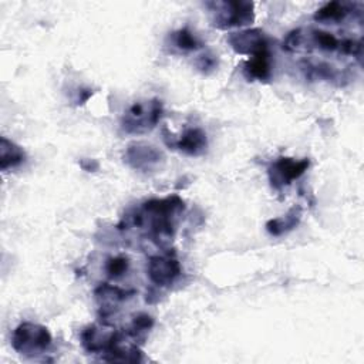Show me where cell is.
Listing matches in <instances>:
<instances>
[{"instance_id":"cell-22","label":"cell","mask_w":364,"mask_h":364,"mask_svg":"<svg viewBox=\"0 0 364 364\" xmlns=\"http://www.w3.org/2000/svg\"><path fill=\"white\" fill-rule=\"evenodd\" d=\"M91 95H92V91H91V90H81V91L78 92V100H77V102H78V104H84Z\"/></svg>"},{"instance_id":"cell-11","label":"cell","mask_w":364,"mask_h":364,"mask_svg":"<svg viewBox=\"0 0 364 364\" xmlns=\"http://www.w3.org/2000/svg\"><path fill=\"white\" fill-rule=\"evenodd\" d=\"M165 142L169 148L192 156L202 155L208 146L206 134L200 128H188L182 132L181 136L176 138L171 134H165Z\"/></svg>"},{"instance_id":"cell-18","label":"cell","mask_w":364,"mask_h":364,"mask_svg":"<svg viewBox=\"0 0 364 364\" xmlns=\"http://www.w3.org/2000/svg\"><path fill=\"white\" fill-rule=\"evenodd\" d=\"M152 326H154V318L145 313H141L132 318V323L127 330V334L134 340H144L146 333L152 328Z\"/></svg>"},{"instance_id":"cell-6","label":"cell","mask_w":364,"mask_h":364,"mask_svg":"<svg viewBox=\"0 0 364 364\" xmlns=\"http://www.w3.org/2000/svg\"><path fill=\"white\" fill-rule=\"evenodd\" d=\"M164 154L146 142H132L127 146L124 162L139 172H154L164 164Z\"/></svg>"},{"instance_id":"cell-12","label":"cell","mask_w":364,"mask_h":364,"mask_svg":"<svg viewBox=\"0 0 364 364\" xmlns=\"http://www.w3.org/2000/svg\"><path fill=\"white\" fill-rule=\"evenodd\" d=\"M95 299L100 304V309L102 310V316H108L117 309L124 300H127L131 294H134L132 290H124L118 286H112L109 283H102L95 289Z\"/></svg>"},{"instance_id":"cell-1","label":"cell","mask_w":364,"mask_h":364,"mask_svg":"<svg viewBox=\"0 0 364 364\" xmlns=\"http://www.w3.org/2000/svg\"><path fill=\"white\" fill-rule=\"evenodd\" d=\"M185 209V202L178 195H171L161 199H149L142 203L141 210L125 216V226L141 228L148 222V235L158 245H168L173 235L179 215Z\"/></svg>"},{"instance_id":"cell-3","label":"cell","mask_w":364,"mask_h":364,"mask_svg":"<svg viewBox=\"0 0 364 364\" xmlns=\"http://www.w3.org/2000/svg\"><path fill=\"white\" fill-rule=\"evenodd\" d=\"M205 6L209 9L212 26L220 30L245 27L255 20V4L252 1H208Z\"/></svg>"},{"instance_id":"cell-5","label":"cell","mask_w":364,"mask_h":364,"mask_svg":"<svg viewBox=\"0 0 364 364\" xmlns=\"http://www.w3.org/2000/svg\"><path fill=\"white\" fill-rule=\"evenodd\" d=\"M51 334L47 327L24 321L18 324L11 336V346L14 351L26 357H34L44 353L51 346Z\"/></svg>"},{"instance_id":"cell-15","label":"cell","mask_w":364,"mask_h":364,"mask_svg":"<svg viewBox=\"0 0 364 364\" xmlns=\"http://www.w3.org/2000/svg\"><path fill=\"white\" fill-rule=\"evenodd\" d=\"M24 159H26V154L21 146L7 139L6 136L0 138V169L1 171L16 168L20 164H23Z\"/></svg>"},{"instance_id":"cell-7","label":"cell","mask_w":364,"mask_h":364,"mask_svg":"<svg viewBox=\"0 0 364 364\" xmlns=\"http://www.w3.org/2000/svg\"><path fill=\"white\" fill-rule=\"evenodd\" d=\"M310 161L304 159H294L290 156H282L272 162L267 169L269 181L273 189L280 191L284 186H289L293 181L299 179L309 168Z\"/></svg>"},{"instance_id":"cell-2","label":"cell","mask_w":364,"mask_h":364,"mask_svg":"<svg viewBox=\"0 0 364 364\" xmlns=\"http://www.w3.org/2000/svg\"><path fill=\"white\" fill-rule=\"evenodd\" d=\"M283 48L289 53H296L301 50L317 48L324 53H338L343 55L360 58L363 51L361 40H354L351 37L340 38L334 33L327 30H309L307 33L301 28L290 31L283 43Z\"/></svg>"},{"instance_id":"cell-19","label":"cell","mask_w":364,"mask_h":364,"mask_svg":"<svg viewBox=\"0 0 364 364\" xmlns=\"http://www.w3.org/2000/svg\"><path fill=\"white\" fill-rule=\"evenodd\" d=\"M129 262L125 256H115L109 257L105 263V272L109 279H118L128 272Z\"/></svg>"},{"instance_id":"cell-13","label":"cell","mask_w":364,"mask_h":364,"mask_svg":"<svg viewBox=\"0 0 364 364\" xmlns=\"http://www.w3.org/2000/svg\"><path fill=\"white\" fill-rule=\"evenodd\" d=\"M243 74L249 80L267 81L272 77V54L270 50L250 57L243 65Z\"/></svg>"},{"instance_id":"cell-4","label":"cell","mask_w":364,"mask_h":364,"mask_svg":"<svg viewBox=\"0 0 364 364\" xmlns=\"http://www.w3.org/2000/svg\"><path fill=\"white\" fill-rule=\"evenodd\" d=\"M164 114L162 102L158 98L134 102L121 118V128L131 135H141L152 131Z\"/></svg>"},{"instance_id":"cell-10","label":"cell","mask_w":364,"mask_h":364,"mask_svg":"<svg viewBox=\"0 0 364 364\" xmlns=\"http://www.w3.org/2000/svg\"><path fill=\"white\" fill-rule=\"evenodd\" d=\"M146 272L154 284L166 287L171 286L181 276L182 269L175 256L156 255L149 257Z\"/></svg>"},{"instance_id":"cell-21","label":"cell","mask_w":364,"mask_h":364,"mask_svg":"<svg viewBox=\"0 0 364 364\" xmlns=\"http://www.w3.org/2000/svg\"><path fill=\"white\" fill-rule=\"evenodd\" d=\"M81 166L88 171V172H92L95 169H98V162L95 159H84L81 161Z\"/></svg>"},{"instance_id":"cell-14","label":"cell","mask_w":364,"mask_h":364,"mask_svg":"<svg viewBox=\"0 0 364 364\" xmlns=\"http://www.w3.org/2000/svg\"><path fill=\"white\" fill-rule=\"evenodd\" d=\"M355 11V4L343 3V1H330L326 3L314 13V20L320 23H338L344 21L348 16Z\"/></svg>"},{"instance_id":"cell-9","label":"cell","mask_w":364,"mask_h":364,"mask_svg":"<svg viewBox=\"0 0 364 364\" xmlns=\"http://www.w3.org/2000/svg\"><path fill=\"white\" fill-rule=\"evenodd\" d=\"M228 43L235 53L249 57L269 50V40L259 28H246L230 33L228 36Z\"/></svg>"},{"instance_id":"cell-20","label":"cell","mask_w":364,"mask_h":364,"mask_svg":"<svg viewBox=\"0 0 364 364\" xmlns=\"http://www.w3.org/2000/svg\"><path fill=\"white\" fill-rule=\"evenodd\" d=\"M198 68L203 73H209L212 71L215 67H216V58L210 54H205V55H200L198 63H196Z\"/></svg>"},{"instance_id":"cell-17","label":"cell","mask_w":364,"mask_h":364,"mask_svg":"<svg viewBox=\"0 0 364 364\" xmlns=\"http://www.w3.org/2000/svg\"><path fill=\"white\" fill-rule=\"evenodd\" d=\"M172 40L176 48L181 51H195L202 47V41L188 28H181L172 34Z\"/></svg>"},{"instance_id":"cell-8","label":"cell","mask_w":364,"mask_h":364,"mask_svg":"<svg viewBox=\"0 0 364 364\" xmlns=\"http://www.w3.org/2000/svg\"><path fill=\"white\" fill-rule=\"evenodd\" d=\"M121 333L108 323L91 324L81 333V344L88 353L104 355L121 338Z\"/></svg>"},{"instance_id":"cell-16","label":"cell","mask_w":364,"mask_h":364,"mask_svg":"<svg viewBox=\"0 0 364 364\" xmlns=\"http://www.w3.org/2000/svg\"><path fill=\"white\" fill-rule=\"evenodd\" d=\"M300 219H301L300 206H293L286 215H283L280 218L270 219L266 223V229L270 235L280 236L283 233H287V232L293 230L300 223Z\"/></svg>"}]
</instances>
